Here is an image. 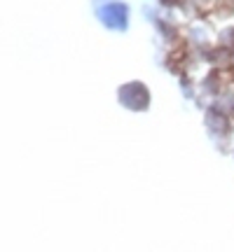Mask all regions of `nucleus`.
<instances>
[{
  "mask_svg": "<svg viewBox=\"0 0 234 252\" xmlns=\"http://www.w3.org/2000/svg\"><path fill=\"white\" fill-rule=\"evenodd\" d=\"M99 17H101V21L108 28H113V31H124L126 21H129V9H126V5H122V2H108L106 7L99 9Z\"/></svg>",
  "mask_w": 234,
  "mask_h": 252,
  "instance_id": "obj_1",
  "label": "nucleus"
},
{
  "mask_svg": "<svg viewBox=\"0 0 234 252\" xmlns=\"http://www.w3.org/2000/svg\"><path fill=\"white\" fill-rule=\"evenodd\" d=\"M119 100H122V105H126L129 110H145L148 108V89H145L141 82L124 84V87L119 89Z\"/></svg>",
  "mask_w": 234,
  "mask_h": 252,
  "instance_id": "obj_2",
  "label": "nucleus"
},
{
  "mask_svg": "<svg viewBox=\"0 0 234 252\" xmlns=\"http://www.w3.org/2000/svg\"><path fill=\"white\" fill-rule=\"evenodd\" d=\"M206 126L211 131H225L227 128V119L220 115V110H208L206 112Z\"/></svg>",
  "mask_w": 234,
  "mask_h": 252,
  "instance_id": "obj_3",
  "label": "nucleus"
},
{
  "mask_svg": "<svg viewBox=\"0 0 234 252\" xmlns=\"http://www.w3.org/2000/svg\"><path fill=\"white\" fill-rule=\"evenodd\" d=\"M206 2H208V0H197V5H199V7H204Z\"/></svg>",
  "mask_w": 234,
  "mask_h": 252,
  "instance_id": "obj_4",
  "label": "nucleus"
},
{
  "mask_svg": "<svg viewBox=\"0 0 234 252\" xmlns=\"http://www.w3.org/2000/svg\"><path fill=\"white\" fill-rule=\"evenodd\" d=\"M164 2H166V5H173V2H178V0H164Z\"/></svg>",
  "mask_w": 234,
  "mask_h": 252,
  "instance_id": "obj_5",
  "label": "nucleus"
}]
</instances>
